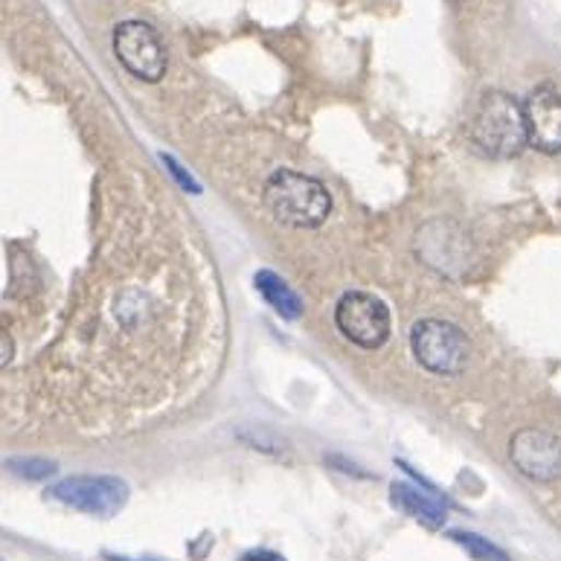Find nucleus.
Listing matches in <instances>:
<instances>
[{"label":"nucleus","mask_w":561,"mask_h":561,"mask_svg":"<svg viewBox=\"0 0 561 561\" xmlns=\"http://www.w3.org/2000/svg\"><path fill=\"white\" fill-rule=\"evenodd\" d=\"M262 201L279 225L297 227H320L332 213V195L326 187L311 178V175L291 172V169H279L268 178Z\"/></svg>","instance_id":"f257e3e1"},{"label":"nucleus","mask_w":561,"mask_h":561,"mask_svg":"<svg viewBox=\"0 0 561 561\" xmlns=\"http://www.w3.org/2000/svg\"><path fill=\"white\" fill-rule=\"evenodd\" d=\"M472 143L489 157H515L527 146L524 108L503 91H489L472 120Z\"/></svg>","instance_id":"f03ea898"},{"label":"nucleus","mask_w":561,"mask_h":561,"mask_svg":"<svg viewBox=\"0 0 561 561\" xmlns=\"http://www.w3.org/2000/svg\"><path fill=\"white\" fill-rule=\"evenodd\" d=\"M410 349L433 375H459L472 361V341L449 320H419L410 332Z\"/></svg>","instance_id":"7ed1b4c3"},{"label":"nucleus","mask_w":561,"mask_h":561,"mask_svg":"<svg viewBox=\"0 0 561 561\" xmlns=\"http://www.w3.org/2000/svg\"><path fill=\"white\" fill-rule=\"evenodd\" d=\"M47 498L70 510L111 518L129 501V484L114 475H76L50 486Z\"/></svg>","instance_id":"20e7f679"},{"label":"nucleus","mask_w":561,"mask_h":561,"mask_svg":"<svg viewBox=\"0 0 561 561\" xmlns=\"http://www.w3.org/2000/svg\"><path fill=\"white\" fill-rule=\"evenodd\" d=\"M335 323L341 335L361 349H379L390 337L387 306L367 291L344 294L335 309Z\"/></svg>","instance_id":"39448f33"},{"label":"nucleus","mask_w":561,"mask_h":561,"mask_svg":"<svg viewBox=\"0 0 561 561\" xmlns=\"http://www.w3.org/2000/svg\"><path fill=\"white\" fill-rule=\"evenodd\" d=\"M114 52L131 76L160 82L166 73L164 41L146 21H126L114 29Z\"/></svg>","instance_id":"423d86ee"},{"label":"nucleus","mask_w":561,"mask_h":561,"mask_svg":"<svg viewBox=\"0 0 561 561\" xmlns=\"http://www.w3.org/2000/svg\"><path fill=\"white\" fill-rule=\"evenodd\" d=\"M510 457L521 475L538 484L561 475V440L545 428H521L510 442Z\"/></svg>","instance_id":"0eeeda50"},{"label":"nucleus","mask_w":561,"mask_h":561,"mask_svg":"<svg viewBox=\"0 0 561 561\" xmlns=\"http://www.w3.org/2000/svg\"><path fill=\"white\" fill-rule=\"evenodd\" d=\"M524 126H527V146H536L545 155L561 152V87L541 85L527 96Z\"/></svg>","instance_id":"6e6552de"},{"label":"nucleus","mask_w":561,"mask_h":561,"mask_svg":"<svg viewBox=\"0 0 561 561\" xmlns=\"http://www.w3.org/2000/svg\"><path fill=\"white\" fill-rule=\"evenodd\" d=\"M390 501L396 510H402L407 518L419 521L422 527L440 529L445 524V503L437 498L433 492H422L416 486L407 484H393L390 489Z\"/></svg>","instance_id":"1a4fd4ad"},{"label":"nucleus","mask_w":561,"mask_h":561,"mask_svg":"<svg viewBox=\"0 0 561 561\" xmlns=\"http://www.w3.org/2000/svg\"><path fill=\"white\" fill-rule=\"evenodd\" d=\"M256 288H260L262 300L268 302L279 318L297 320L302 314V300L297 297V291L283 277H277L274 271H260L256 274Z\"/></svg>","instance_id":"9d476101"},{"label":"nucleus","mask_w":561,"mask_h":561,"mask_svg":"<svg viewBox=\"0 0 561 561\" xmlns=\"http://www.w3.org/2000/svg\"><path fill=\"white\" fill-rule=\"evenodd\" d=\"M451 538H454L457 545L466 547L468 553L475 556L477 561H510L506 556L501 553V550H498V547L489 545V541H486V538H480V536H472V533H454Z\"/></svg>","instance_id":"9b49d317"},{"label":"nucleus","mask_w":561,"mask_h":561,"mask_svg":"<svg viewBox=\"0 0 561 561\" xmlns=\"http://www.w3.org/2000/svg\"><path fill=\"white\" fill-rule=\"evenodd\" d=\"M9 472H15V475L26 477V480H44V477L56 475V463L50 459H35V457H17V459H9L7 463Z\"/></svg>","instance_id":"f8f14e48"},{"label":"nucleus","mask_w":561,"mask_h":561,"mask_svg":"<svg viewBox=\"0 0 561 561\" xmlns=\"http://www.w3.org/2000/svg\"><path fill=\"white\" fill-rule=\"evenodd\" d=\"M164 164L169 166V172H172L175 178H178V183H181L183 190H190V192H201V190H199V183L192 181V178H190V172H183V169H181V166H178V160H175V157L164 155Z\"/></svg>","instance_id":"ddd939ff"},{"label":"nucleus","mask_w":561,"mask_h":561,"mask_svg":"<svg viewBox=\"0 0 561 561\" xmlns=\"http://www.w3.org/2000/svg\"><path fill=\"white\" fill-rule=\"evenodd\" d=\"M12 355H15V344H12V337H9L7 329H0V370L12 361Z\"/></svg>","instance_id":"4468645a"}]
</instances>
